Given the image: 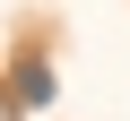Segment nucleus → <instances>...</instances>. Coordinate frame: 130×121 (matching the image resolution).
<instances>
[{"label":"nucleus","instance_id":"nucleus-1","mask_svg":"<svg viewBox=\"0 0 130 121\" xmlns=\"http://www.w3.org/2000/svg\"><path fill=\"white\" fill-rule=\"evenodd\" d=\"M9 95H18L26 112H35V104H52V95H61V78H52V61H26V69H18V87H9Z\"/></svg>","mask_w":130,"mask_h":121},{"label":"nucleus","instance_id":"nucleus-2","mask_svg":"<svg viewBox=\"0 0 130 121\" xmlns=\"http://www.w3.org/2000/svg\"><path fill=\"white\" fill-rule=\"evenodd\" d=\"M18 112H26V104H18V95H9V87H0V121H18Z\"/></svg>","mask_w":130,"mask_h":121}]
</instances>
